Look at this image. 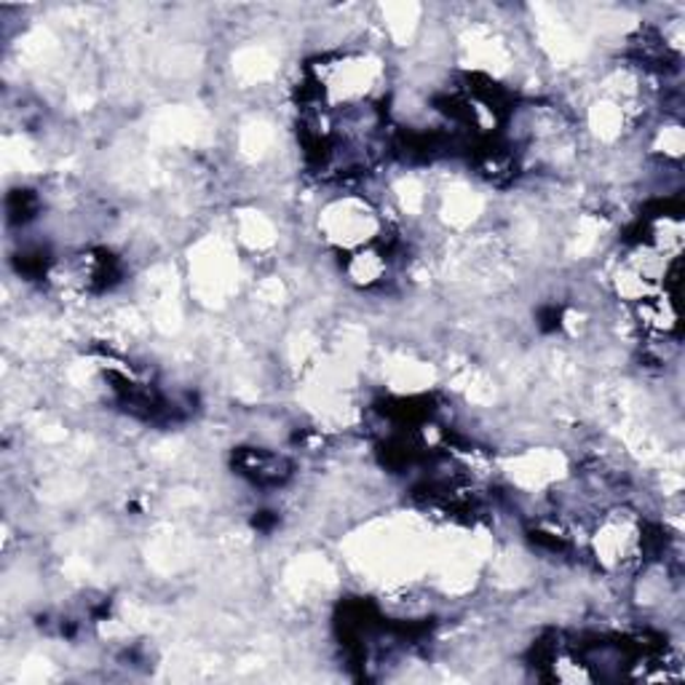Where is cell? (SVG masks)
<instances>
[{"label":"cell","instance_id":"1","mask_svg":"<svg viewBox=\"0 0 685 685\" xmlns=\"http://www.w3.org/2000/svg\"><path fill=\"white\" fill-rule=\"evenodd\" d=\"M236 466L242 468L244 477H249L252 482L260 485H281L290 477V464L277 453H268V450L249 448L242 450L236 455Z\"/></svg>","mask_w":685,"mask_h":685}]
</instances>
